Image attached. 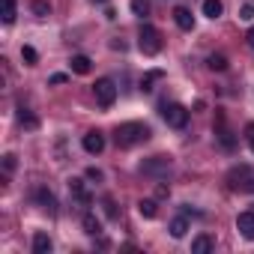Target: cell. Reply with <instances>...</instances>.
<instances>
[{"mask_svg": "<svg viewBox=\"0 0 254 254\" xmlns=\"http://www.w3.org/2000/svg\"><path fill=\"white\" fill-rule=\"evenodd\" d=\"M245 42H248V48H254V27H251L248 33H245Z\"/></svg>", "mask_w": 254, "mask_h": 254, "instance_id": "34", "label": "cell"}, {"mask_svg": "<svg viewBox=\"0 0 254 254\" xmlns=\"http://www.w3.org/2000/svg\"><path fill=\"white\" fill-rule=\"evenodd\" d=\"M51 248H54L51 236L42 233V230H36V233H33V254H51Z\"/></svg>", "mask_w": 254, "mask_h": 254, "instance_id": "13", "label": "cell"}, {"mask_svg": "<svg viewBox=\"0 0 254 254\" xmlns=\"http://www.w3.org/2000/svg\"><path fill=\"white\" fill-rule=\"evenodd\" d=\"M81 147H84L90 156H99V153L105 150V135H102V132H87L84 141H81Z\"/></svg>", "mask_w": 254, "mask_h": 254, "instance_id": "9", "label": "cell"}, {"mask_svg": "<svg viewBox=\"0 0 254 254\" xmlns=\"http://www.w3.org/2000/svg\"><path fill=\"white\" fill-rule=\"evenodd\" d=\"M30 9H33V15H36V18H45V15H51V6L45 3V0H33V3H30Z\"/></svg>", "mask_w": 254, "mask_h": 254, "instance_id": "24", "label": "cell"}, {"mask_svg": "<svg viewBox=\"0 0 254 254\" xmlns=\"http://www.w3.org/2000/svg\"><path fill=\"white\" fill-rule=\"evenodd\" d=\"M245 141H248V147L254 153V123H245Z\"/></svg>", "mask_w": 254, "mask_h": 254, "instance_id": "27", "label": "cell"}, {"mask_svg": "<svg viewBox=\"0 0 254 254\" xmlns=\"http://www.w3.org/2000/svg\"><path fill=\"white\" fill-rule=\"evenodd\" d=\"M212 248H215V239H212V236H206V233L194 236V242H191V251H194V254H209Z\"/></svg>", "mask_w": 254, "mask_h": 254, "instance_id": "15", "label": "cell"}, {"mask_svg": "<svg viewBox=\"0 0 254 254\" xmlns=\"http://www.w3.org/2000/svg\"><path fill=\"white\" fill-rule=\"evenodd\" d=\"M0 18H3V24L15 21V0H3V3H0Z\"/></svg>", "mask_w": 254, "mask_h": 254, "instance_id": "20", "label": "cell"}, {"mask_svg": "<svg viewBox=\"0 0 254 254\" xmlns=\"http://www.w3.org/2000/svg\"><path fill=\"white\" fill-rule=\"evenodd\" d=\"M105 215H108V218H117V206H114L111 197H105Z\"/></svg>", "mask_w": 254, "mask_h": 254, "instance_id": "30", "label": "cell"}, {"mask_svg": "<svg viewBox=\"0 0 254 254\" xmlns=\"http://www.w3.org/2000/svg\"><path fill=\"white\" fill-rule=\"evenodd\" d=\"M174 21H177L180 30H194V15H191L186 6H177V9H174Z\"/></svg>", "mask_w": 254, "mask_h": 254, "instance_id": "12", "label": "cell"}, {"mask_svg": "<svg viewBox=\"0 0 254 254\" xmlns=\"http://www.w3.org/2000/svg\"><path fill=\"white\" fill-rule=\"evenodd\" d=\"M132 12L138 18H147L150 15V3H147V0H132Z\"/></svg>", "mask_w": 254, "mask_h": 254, "instance_id": "26", "label": "cell"}, {"mask_svg": "<svg viewBox=\"0 0 254 254\" xmlns=\"http://www.w3.org/2000/svg\"><path fill=\"white\" fill-rule=\"evenodd\" d=\"M138 212H141L144 218H156V215H159V206H156V200H150V197H147V200H141V203H138Z\"/></svg>", "mask_w": 254, "mask_h": 254, "instance_id": "23", "label": "cell"}, {"mask_svg": "<svg viewBox=\"0 0 254 254\" xmlns=\"http://www.w3.org/2000/svg\"><path fill=\"white\" fill-rule=\"evenodd\" d=\"M150 135H153L150 126H144V123H123V126H117V129H114V141H117V147H123V150L150 141Z\"/></svg>", "mask_w": 254, "mask_h": 254, "instance_id": "1", "label": "cell"}, {"mask_svg": "<svg viewBox=\"0 0 254 254\" xmlns=\"http://www.w3.org/2000/svg\"><path fill=\"white\" fill-rule=\"evenodd\" d=\"M239 18H242V21H251V18H254V3H245L242 12H239Z\"/></svg>", "mask_w": 254, "mask_h": 254, "instance_id": "28", "label": "cell"}, {"mask_svg": "<svg viewBox=\"0 0 254 254\" xmlns=\"http://www.w3.org/2000/svg\"><path fill=\"white\" fill-rule=\"evenodd\" d=\"M69 69H72L75 75H90L93 63H90V57H84V54H75V57L69 60Z\"/></svg>", "mask_w": 254, "mask_h": 254, "instance_id": "14", "label": "cell"}, {"mask_svg": "<svg viewBox=\"0 0 254 254\" xmlns=\"http://www.w3.org/2000/svg\"><path fill=\"white\" fill-rule=\"evenodd\" d=\"M138 48H141L147 57L159 54V51H162V33H159L153 24H144V27L138 30Z\"/></svg>", "mask_w": 254, "mask_h": 254, "instance_id": "3", "label": "cell"}, {"mask_svg": "<svg viewBox=\"0 0 254 254\" xmlns=\"http://www.w3.org/2000/svg\"><path fill=\"white\" fill-rule=\"evenodd\" d=\"M236 230H239V236L254 242V212H239L236 215Z\"/></svg>", "mask_w": 254, "mask_h": 254, "instance_id": "11", "label": "cell"}, {"mask_svg": "<svg viewBox=\"0 0 254 254\" xmlns=\"http://www.w3.org/2000/svg\"><path fill=\"white\" fill-rule=\"evenodd\" d=\"M69 191H72V197H75L81 206H90V203H93V194H90V189H87L84 180H75V177H72V180H69Z\"/></svg>", "mask_w": 254, "mask_h": 254, "instance_id": "7", "label": "cell"}, {"mask_svg": "<svg viewBox=\"0 0 254 254\" xmlns=\"http://www.w3.org/2000/svg\"><path fill=\"white\" fill-rule=\"evenodd\" d=\"M171 171V156H150L147 162H141V174L147 177H165Z\"/></svg>", "mask_w": 254, "mask_h": 254, "instance_id": "6", "label": "cell"}, {"mask_svg": "<svg viewBox=\"0 0 254 254\" xmlns=\"http://www.w3.org/2000/svg\"><path fill=\"white\" fill-rule=\"evenodd\" d=\"M15 117H18V123L24 126V129H36V126H39V120H36L24 105H18V108H15Z\"/></svg>", "mask_w": 254, "mask_h": 254, "instance_id": "18", "label": "cell"}, {"mask_svg": "<svg viewBox=\"0 0 254 254\" xmlns=\"http://www.w3.org/2000/svg\"><path fill=\"white\" fill-rule=\"evenodd\" d=\"M168 194H171L168 186H156V197H168Z\"/></svg>", "mask_w": 254, "mask_h": 254, "instance_id": "31", "label": "cell"}, {"mask_svg": "<svg viewBox=\"0 0 254 254\" xmlns=\"http://www.w3.org/2000/svg\"><path fill=\"white\" fill-rule=\"evenodd\" d=\"M162 78H165V72H162V69L147 72V75H144V81H141V90H144V93H150V90H153V84H156V81H162Z\"/></svg>", "mask_w": 254, "mask_h": 254, "instance_id": "21", "label": "cell"}, {"mask_svg": "<svg viewBox=\"0 0 254 254\" xmlns=\"http://www.w3.org/2000/svg\"><path fill=\"white\" fill-rule=\"evenodd\" d=\"M15 165H18V162H15V156H12V153H6V156H3V168H6V174H12V171H15Z\"/></svg>", "mask_w": 254, "mask_h": 254, "instance_id": "29", "label": "cell"}, {"mask_svg": "<svg viewBox=\"0 0 254 254\" xmlns=\"http://www.w3.org/2000/svg\"><path fill=\"white\" fill-rule=\"evenodd\" d=\"M93 3H108V0H93Z\"/></svg>", "mask_w": 254, "mask_h": 254, "instance_id": "35", "label": "cell"}, {"mask_svg": "<svg viewBox=\"0 0 254 254\" xmlns=\"http://www.w3.org/2000/svg\"><path fill=\"white\" fill-rule=\"evenodd\" d=\"M21 60H24L27 66H36V60H39L36 48H33V45H24V48H21Z\"/></svg>", "mask_w": 254, "mask_h": 254, "instance_id": "25", "label": "cell"}, {"mask_svg": "<svg viewBox=\"0 0 254 254\" xmlns=\"http://www.w3.org/2000/svg\"><path fill=\"white\" fill-rule=\"evenodd\" d=\"M33 200L45 209V212H51V215H57V197L48 191V189H36L33 191Z\"/></svg>", "mask_w": 254, "mask_h": 254, "instance_id": "10", "label": "cell"}, {"mask_svg": "<svg viewBox=\"0 0 254 254\" xmlns=\"http://www.w3.org/2000/svg\"><path fill=\"white\" fill-rule=\"evenodd\" d=\"M162 117H165L168 126H174V129H186L189 126V111L180 102H165L162 105Z\"/></svg>", "mask_w": 254, "mask_h": 254, "instance_id": "4", "label": "cell"}, {"mask_svg": "<svg viewBox=\"0 0 254 254\" xmlns=\"http://www.w3.org/2000/svg\"><path fill=\"white\" fill-rule=\"evenodd\" d=\"M51 84H66V75H60V72H57V75H51Z\"/></svg>", "mask_w": 254, "mask_h": 254, "instance_id": "33", "label": "cell"}, {"mask_svg": "<svg viewBox=\"0 0 254 254\" xmlns=\"http://www.w3.org/2000/svg\"><path fill=\"white\" fill-rule=\"evenodd\" d=\"M87 180H102V171H96V168H90V171H87Z\"/></svg>", "mask_w": 254, "mask_h": 254, "instance_id": "32", "label": "cell"}, {"mask_svg": "<svg viewBox=\"0 0 254 254\" xmlns=\"http://www.w3.org/2000/svg\"><path fill=\"white\" fill-rule=\"evenodd\" d=\"M168 230H171V236H174V239H183V236L189 233V218H186V215L174 218V221L168 224Z\"/></svg>", "mask_w": 254, "mask_h": 254, "instance_id": "17", "label": "cell"}, {"mask_svg": "<svg viewBox=\"0 0 254 254\" xmlns=\"http://www.w3.org/2000/svg\"><path fill=\"white\" fill-rule=\"evenodd\" d=\"M81 224H84V233H90V236H99V233H102V221H99L93 212H84Z\"/></svg>", "mask_w": 254, "mask_h": 254, "instance_id": "16", "label": "cell"}, {"mask_svg": "<svg viewBox=\"0 0 254 254\" xmlns=\"http://www.w3.org/2000/svg\"><path fill=\"white\" fill-rule=\"evenodd\" d=\"M206 66H209L212 72H224V69H227V57H224V54H209V57H206Z\"/></svg>", "mask_w": 254, "mask_h": 254, "instance_id": "22", "label": "cell"}, {"mask_svg": "<svg viewBox=\"0 0 254 254\" xmlns=\"http://www.w3.org/2000/svg\"><path fill=\"white\" fill-rule=\"evenodd\" d=\"M215 141L221 144V150H227V153H233L236 150V138H233V132L224 126V120L218 117V129H215Z\"/></svg>", "mask_w": 254, "mask_h": 254, "instance_id": "8", "label": "cell"}, {"mask_svg": "<svg viewBox=\"0 0 254 254\" xmlns=\"http://www.w3.org/2000/svg\"><path fill=\"white\" fill-rule=\"evenodd\" d=\"M221 12H224V3H221V0H203V15L206 18H221Z\"/></svg>", "mask_w": 254, "mask_h": 254, "instance_id": "19", "label": "cell"}, {"mask_svg": "<svg viewBox=\"0 0 254 254\" xmlns=\"http://www.w3.org/2000/svg\"><path fill=\"white\" fill-rule=\"evenodd\" d=\"M227 186H230L233 191H248V194H254V171H251L248 165H233V168L227 171Z\"/></svg>", "mask_w": 254, "mask_h": 254, "instance_id": "2", "label": "cell"}, {"mask_svg": "<svg viewBox=\"0 0 254 254\" xmlns=\"http://www.w3.org/2000/svg\"><path fill=\"white\" fill-rule=\"evenodd\" d=\"M93 96H96V102H99L102 108H111V105L117 102V84H114L111 78H99V81L93 84Z\"/></svg>", "mask_w": 254, "mask_h": 254, "instance_id": "5", "label": "cell"}]
</instances>
